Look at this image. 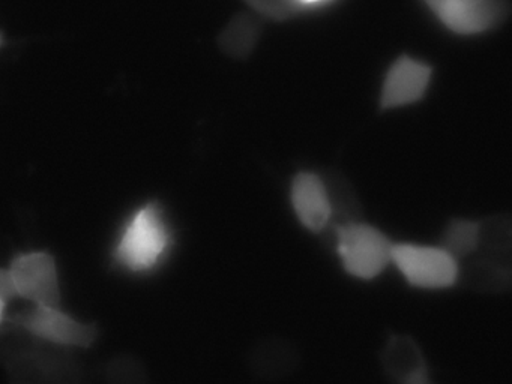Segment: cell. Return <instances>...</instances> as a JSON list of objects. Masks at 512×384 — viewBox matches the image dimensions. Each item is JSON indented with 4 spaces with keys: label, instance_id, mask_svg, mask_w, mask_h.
Returning a JSON list of instances; mask_svg holds the SVG:
<instances>
[{
    "label": "cell",
    "instance_id": "1",
    "mask_svg": "<svg viewBox=\"0 0 512 384\" xmlns=\"http://www.w3.org/2000/svg\"><path fill=\"white\" fill-rule=\"evenodd\" d=\"M0 363L10 384H83L73 350L35 338L11 318L0 324Z\"/></svg>",
    "mask_w": 512,
    "mask_h": 384
},
{
    "label": "cell",
    "instance_id": "2",
    "mask_svg": "<svg viewBox=\"0 0 512 384\" xmlns=\"http://www.w3.org/2000/svg\"><path fill=\"white\" fill-rule=\"evenodd\" d=\"M173 243L175 234L163 204L146 201L122 222L110 249V263L125 275H151L166 263Z\"/></svg>",
    "mask_w": 512,
    "mask_h": 384
},
{
    "label": "cell",
    "instance_id": "3",
    "mask_svg": "<svg viewBox=\"0 0 512 384\" xmlns=\"http://www.w3.org/2000/svg\"><path fill=\"white\" fill-rule=\"evenodd\" d=\"M394 242L379 228L367 222L338 225L334 251L349 275L374 279L392 263Z\"/></svg>",
    "mask_w": 512,
    "mask_h": 384
},
{
    "label": "cell",
    "instance_id": "4",
    "mask_svg": "<svg viewBox=\"0 0 512 384\" xmlns=\"http://www.w3.org/2000/svg\"><path fill=\"white\" fill-rule=\"evenodd\" d=\"M11 320L35 338L68 350L92 347L100 336L97 324L80 320L61 306H32Z\"/></svg>",
    "mask_w": 512,
    "mask_h": 384
},
{
    "label": "cell",
    "instance_id": "5",
    "mask_svg": "<svg viewBox=\"0 0 512 384\" xmlns=\"http://www.w3.org/2000/svg\"><path fill=\"white\" fill-rule=\"evenodd\" d=\"M8 270L17 297H23L32 306H61V273L52 252L46 249L19 252Z\"/></svg>",
    "mask_w": 512,
    "mask_h": 384
},
{
    "label": "cell",
    "instance_id": "6",
    "mask_svg": "<svg viewBox=\"0 0 512 384\" xmlns=\"http://www.w3.org/2000/svg\"><path fill=\"white\" fill-rule=\"evenodd\" d=\"M391 264L413 287L442 290L457 282L458 261L440 246L394 243Z\"/></svg>",
    "mask_w": 512,
    "mask_h": 384
},
{
    "label": "cell",
    "instance_id": "7",
    "mask_svg": "<svg viewBox=\"0 0 512 384\" xmlns=\"http://www.w3.org/2000/svg\"><path fill=\"white\" fill-rule=\"evenodd\" d=\"M449 32L475 36L491 32L508 20L509 0H422Z\"/></svg>",
    "mask_w": 512,
    "mask_h": 384
},
{
    "label": "cell",
    "instance_id": "8",
    "mask_svg": "<svg viewBox=\"0 0 512 384\" xmlns=\"http://www.w3.org/2000/svg\"><path fill=\"white\" fill-rule=\"evenodd\" d=\"M433 80V66L401 54L389 66L380 89V111L416 104L427 95Z\"/></svg>",
    "mask_w": 512,
    "mask_h": 384
},
{
    "label": "cell",
    "instance_id": "9",
    "mask_svg": "<svg viewBox=\"0 0 512 384\" xmlns=\"http://www.w3.org/2000/svg\"><path fill=\"white\" fill-rule=\"evenodd\" d=\"M293 212L307 230L319 234L331 219L325 183L319 173L299 171L290 186Z\"/></svg>",
    "mask_w": 512,
    "mask_h": 384
},
{
    "label": "cell",
    "instance_id": "10",
    "mask_svg": "<svg viewBox=\"0 0 512 384\" xmlns=\"http://www.w3.org/2000/svg\"><path fill=\"white\" fill-rule=\"evenodd\" d=\"M380 362L398 384H433L424 353L412 336L392 335L380 354Z\"/></svg>",
    "mask_w": 512,
    "mask_h": 384
},
{
    "label": "cell",
    "instance_id": "11",
    "mask_svg": "<svg viewBox=\"0 0 512 384\" xmlns=\"http://www.w3.org/2000/svg\"><path fill=\"white\" fill-rule=\"evenodd\" d=\"M455 285L479 294L508 293L512 287V266L475 254L458 263Z\"/></svg>",
    "mask_w": 512,
    "mask_h": 384
},
{
    "label": "cell",
    "instance_id": "12",
    "mask_svg": "<svg viewBox=\"0 0 512 384\" xmlns=\"http://www.w3.org/2000/svg\"><path fill=\"white\" fill-rule=\"evenodd\" d=\"M299 353L295 345L283 338H265L257 342L248 356L253 374L265 380H280L298 368Z\"/></svg>",
    "mask_w": 512,
    "mask_h": 384
},
{
    "label": "cell",
    "instance_id": "13",
    "mask_svg": "<svg viewBox=\"0 0 512 384\" xmlns=\"http://www.w3.org/2000/svg\"><path fill=\"white\" fill-rule=\"evenodd\" d=\"M319 174L325 183L329 206H331L329 222L335 225H347L364 221V207L350 180L334 168Z\"/></svg>",
    "mask_w": 512,
    "mask_h": 384
},
{
    "label": "cell",
    "instance_id": "14",
    "mask_svg": "<svg viewBox=\"0 0 512 384\" xmlns=\"http://www.w3.org/2000/svg\"><path fill=\"white\" fill-rule=\"evenodd\" d=\"M262 32L263 18L254 12H239L218 36V45L232 59L245 60L256 50Z\"/></svg>",
    "mask_w": 512,
    "mask_h": 384
},
{
    "label": "cell",
    "instance_id": "15",
    "mask_svg": "<svg viewBox=\"0 0 512 384\" xmlns=\"http://www.w3.org/2000/svg\"><path fill=\"white\" fill-rule=\"evenodd\" d=\"M478 222V249L476 255L499 261L512 263V218L508 213L485 216Z\"/></svg>",
    "mask_w": 512,
    "mask_h": 384
},
{
    "label": "cell",
    "instance_id": "16",
    "mask_svg": "<svg viewBox=\"0 0 512 384\" xmlns=\"http://www.w3.org/2000/svg\"><path fill=\"white\" fill-rule=\"evenodd\" d=\"M439 246L458 263L472 257L478 249V222L464 218L451 219L443 230Z\"/></svg>",
    "mask_w": 512,
    "mask_h": 384
},
{
    "label": "cell",
    "instance_id": "17",
    "mask_svg": "<svg viewBox=\"0 0 512 384\" xmlns=\"http://www.w3.org/2000/svg\"><path fill=\"white\" fill-rule=\"evenodd\" d=\"M251 8V12L259 15L263 20L287 21L298 17L308 8L304 0H244Z\"/></svg>",
    "mask_w": 512,
    "mask_h": 384
},
{
    "label": "cell",
    "instance_id": "18",
    "mask_svg": "<svg viewBox=\"0 0 512 384\" xmlns=\"http://www.w3.org/2000/svg\"><path fill=\"white\" fill-rule=\"evenodd\" d=\"M110 384H146L145 375L133 360H118L109 369Z\"/></svg>",
    "mask_w": 512,
    "mask_h": 384
},
{
    "label": "cell",
    "instance_id": "19",
    "mask_svg": "<svg viewBox=\"0 0 512 384\" xmlns=\"http://www.w3.org/2000/svg\"><path fill=\"white\" fill-rule=\"evenodd\" d=\"M16 296L14 291L13 279H11L10 270L8 267H0V300L10 302Z\"/></svg>",
    "mask_w": 512,
    "mask_h": 384
},
{
    "label": "cell",
    "instance_id": "20",
    "mask_svg": "<svg viewBox=\"0 0 512 384\" xmlns=\"http://www.w3.org/2000/svg\"><path fill=\"white\" fill-rule=\"evenodd\" d=\"M7 302H4V300H0V324L4 323L5 320H7V317H5V314H7Z\"/></svg>",
    "mask_w": 512,
    "mask_h": 384
},
{
    "label": "cell",
    "instance_id": "21",
    "mask_svg": "<svg viewBox=\"0 0 512 384\" xmlns=\"http://www.w3.org/2000/svg\"><path fill=\"white\" fill-rule=\"evenodd\" d=\"M4 45V36H2V33H0V47Z\"/></svg>",
    "mask_w": 512,
    "mask_h": 384
},
{
    "label": "cell",
    "instance_id": "22",
    "mask_svg": "<svg viewBox=\"0 0 512 384\" xmlns=\"http://www.w3.org/2000/svg\"><path fill=\"white\" fill-rule=\"evenodd\" d=\"M307 5H310V3L319 2V0H304Z\"/></svg>",
    "mask_w": 512,
    "mask_h": 384
}]
</instances>
